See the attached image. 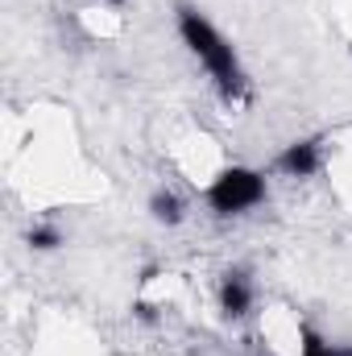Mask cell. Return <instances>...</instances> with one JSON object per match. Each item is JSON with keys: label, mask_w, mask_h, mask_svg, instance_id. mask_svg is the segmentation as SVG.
Wrapping results in <instances>:
<instances>
[{"label": "cell", "mask_w": 352, "mask_h": 356, "mask_svg": "<svg viewBox=\"0 0 352 356\" xmlns=\"http://www.w3.org/2000/svg\"><path fill=\"white\" fill-rule=\"evenodd\" d=\"M273 170L282 178H315L323 170V137H298L278 149Z\"/></svg>", "instance_id": "4"}, {"label": "cell", "mask_w": 352, "mask_h": 356, "mask_svg": "<svg viewBox=\"0 0 352 356\" xmlns=\"http://www.w3.org/2000/svg\"><path fill=\"white\" fill-rule=\"evenodd\" d=\"M108 4H125V0H108Z\"/></svg>", "instance_id": "8"}, {"label": "cell", "mask_w": 352, "mask_h": 356, "mask_svg": "<svg viewBox=\"0 0 352 356\" xmlns=\"http://www.w3.org/2000/svg\"><path fill=\"white\" fill-rule=\"evenodd\" d=\"M175 29H178V38H182V46L191 50V58H195V63L203 67V75L211 79L220 104H224V108H245L249 95H253L249 71H245L237 46L216 29V21H211L203 8H195V4L182 0L175 8Z\"/></svg>", "instance_id": "1"}, {"label": "cell", "mask_w": 352, "mask_h": 356, "mask_svg": "<svg viewBox=\"0 0 352 356\" xmlns=\"http://www.w3.org/2000/svg\"><path fill=\"white\" fill-rule=\"evenodd\" d=\"M150 220L154 224H162V228H178V224H186V199L178 195V191H170V186H158L154 195H150Z\"/></svg>", "instance_id": "5"}, {"label": "cell", "mask_w": 352, "mask_h": 356, "mask_svg": "<svg viewBox=\"0 0 352 356\" xmlns=\"http://www.w3.org/2000/svg\"><path fill=\"white\" fill-rule=\"evenodd\" d=\"M133 319L145 323V327H158V323H162V307H154V302L141 298V302H133Z\"/></svg>", "instance_id": "7"}, {"label": "cell", "mask_w": 352, "mask_h": 356, "mask_svg": "<svg viewBox=\"0 0 352 356\" xmlns=\"http://www.w3.org/2000/svg\"><path fill=\"white\" fill-rule=\"evenodd\" d=\"M216 302H220V315L228 323H245L257 307V286H253V273L245 266H228L220 273V286H216Z\"/></svg>", "instance_id": "3"}, {"label": "cell", "mask_w": 352, "mask_h": 356, "mask_svg": "<svg viewBox=\"0 0 352 356\" xmlns=\"http://www.w3.org/2000/svg\"><path fill=\"white\" fill-rule=\"evenodd\" d=\"M25 245H29L33 253H58V249L67 245V232H63L58 224H50V220H38V224L25 228Z\"/></svg>", "instance_id": "6"}, {"label": "cell", "mask_w": 352, "mask_h": 356, "mask_svg": "<svg viewBox=\"0 0 352 356\" xmlns=\"http://www.w3.org/2000/svg\"><path fill=\"white\" fill-rule=\"evenodd\" d=\"M265 195H269V182H265L262 170H253V166H224L220 175L207 182L203 203H207L211 216L237 220V216L257 211L265 203Z\"/></svg>", "instance_id": "2"}]
</instances>
